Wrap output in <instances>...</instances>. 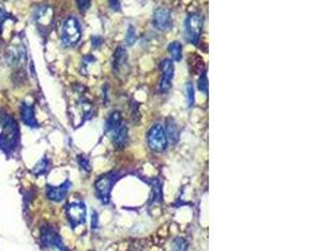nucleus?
<instances>
[{
	"label": "nucleus",
	"instance_id": "nucleus-25",
	"mask_svg": "<svg viewBox=\"0 0 334 251\" xmlns=\"http://www.w3.org/2000/svg\"><path fill=\"white\" fill-rule=\"evenodd\" d=\"M9 18H10V14H8L4 10H0V34L3 33V25L4 23H5L6 19Z\"/></svg>",
	"mask_w": 334,
	"mask_h": 251
},
{
	"label": "nucleus",
	"instance_id": "nucleus-5",
	"mask_svg": "<svg viewBox=\"0 0 334 251\" xmlns=\"http://www.w3.org/2000/svg\"><path fill=\"white\" fill-rule=\"evenodd\" d=\"M148 146L154 152H164L168 147V137L164 126L160 123L153 124L147 133Z\"/></svg>",
	"mask_w": 334,
	"mask_h": 251
},
{
	"label": "nucleus",
	"instance_id": "nucleus-4",
	"mask_svg": "<svg viewBox=\"0 0 334 251\" xmlns=\"http://www.w3.org/2000/svg\"><path fill=\"white\" fill-rule=\"evenodd\" d=\"M204 18L198 13L189 14L184 20V35L187 41L198 44L203 33Z\"/></svg>",
	"mask_w": 334,
	"mask_h": 251
},
{
	"label": "nucleus",
	"instance_id": "nucleus-1",
	"mask_svg": "<svg viewBox=\"0 0 334 251\" xmlns=\"http://www.w3.org/2000/svg\"><path fill=\"white\" fill-rule=\"evenodd\" d=\"M19 133L18 123L9 113H0V150L5 153H11L18 147Z\"/></svg>",
	"mask_w": 334,
	"mask_h": 251
},
{
	"label": "nucleus",
	"instance_id": "nucleus-16",
	"mask_svg": "<svg viewBox=\"0 0 334 251\" xmlns=\"http://www.w3.org/2000/svg\"><path fill=\"white\" fill-rule=\"evenodd\" d=\"M165 133H167L168 142L170 143H177L179 141V131L178 127L175 126L174 121L173 119H167V126L164 127Z\"/></svg>",
	"mask_w": 334,
	"mask_h": 251
},
{
	"label": "nucleus",
	"instance_id": "nucleus-24",
	"mask_svg": "<svg viewBox=\"0 0 334 251\" xmlns=\"http://www.w3.org/2000/svg\"><path fill=\"white\" fill-rule=\"evenodd\" d=\"M136 35H135V29L133 25H129L128 31H126V44L133 45L134 41H135Z\"/></svg>",
	"mask_w": 334,
	"mask_h": 251
},
{
	"label": "nucleus",
	"instance_id": "nucleus-7",
	"mask_svg": "<svg viewBox=\"0 0 334 251\" xmlns=\"http://www.w3.org/2000/svg\"><path fill=\"white\" fill-rule=\"evenodd\" d=\"M65 214H67V219L73 229L83 225L87 220V207H85L84 202L75 201L68 204L65 207Z\"/></svg>",
	"mask_w": 334,
	"mask_h": 251
},
{
	"label": "nucleus",
	"instance_id": "nucleus-6",
	"mask_svg": "<svg viewBox=\"0 0 334 251\" xmlns=\"http://www.w3.org/2000/svg\"><path fill=\"white\" fill-rule=\"evenodd\" d=\"M40 241L43 244V246H45V248H52L55 251H70L69 249L65 248L64 243H63L62 238L58 234V231L50 225H45L41 228Z\"/></svg>",
	"mask_w": 334,
	"mask_h": 251
},
{
	"label": "nucleus",
	"instance_id": "nucleus-9",
	"mask_svg": "<svg viewBox=\"0 0 334 251\" xmlns=\"http://www.w3.org/2000/svg\"><path fill=\"white\" fill-rule=\"evenodd\" d=\"M153 25L160 31H167L172 29V14L167 8H158L153 14Z\"/></svg>",
	"mask_w": 334,
	"mask_h": 251
},
{
	"label": "nucleus",
	"instance_id": "nucleus-28",
	"mask_svg": "<svg viewBox=\"0 0 334 251\" xmlns=\"http://www.w3.org/2000/svg\"><path fill=\"white\" fill-rule=\"evenodd\" d=\"M92 41H93V47H99V45H101V43H102V38L101 36H97V35H94L92 38Z\"/></svg>",
	"mask_w": 334,
	"mask_h": 251
},
{
	"label": "nucleus",
	"instance_id": "nucleus-11",
	"mask_svg": "<svg viewBox=\"0 0 334 251\" xmlns=\"http://www.w3.org/2000/svg\"><path fill=\"white\" fill-rule=\"evenodd\" d=\"M70 187H72V182L70 181H65L64 184L59 185V186H50V185H48L46 186V197L50 201L54 202L63 201L67 197Z\"/></svg>",
	"mask_w": 334,
	"mask_h": 251
},
{
	"label": "nucleus",
	"instance_id": "nucleus-19",
	"mask_svg": "<svg viewBox=\"0 0 334 251\" xmlns=\"http://www.w3.org/2000/svg\"><path fill=\"white\" fill-rule=\"evenodd\" d=\"M163 200V191H162V184L159 180H155L154 185H153V196L152 202H162Z\"/></svg>",
	"mask_w": 334,
	"mask_h": 251
},
{
	"label": "nucleus",
	"instance_id": "nucleus-2",
	"mask_svg": "<svg viewBox=\"0 0 334 251\" xmlns=\"http://www.w3.org/2000/svg\"><path fill=\"white\" fill-rule=\"evenodd\" d=\"M120 172L118 171H111L108 172L106 175H102L94 184V189H95V194H97V197L101 200L102 204L108 205L109 201H111V190H113L114 185L116 184L119 179H120Z\"/></svg>",
	"mask_w": 334,
	"mask_h": 251
},
{
	"label": "nucleus",
	"instance_id": "nucleus-10",
	"mask_svg": "<svg viewBox=\"0 0 334 251\" xmlns=\"http://www.w3.org/2000/svg\"><path fill=\"white\" fill-rule=\"evenodd\" d=\"M162 79H160L159 89L162 93H167L172 86V80L174 78V65L172 59H164L162 62Z\"/></svg>",
	"mask_w": 334,
	"mask_h": 251
},
{
	"label": "nucleus",
	"instance_id": "nucleus-15",
	"mask_svg": "<svg viewBox=\"0 0 334 251\" xmlns=\"http://www.w3.org/2000/svg\"><path fill=\"white\" fill-rule=\"evenodd\" d=\"M121 124V113L119 111H113L106 122V132L111 133Z\"/></svg>",
	"mask_w": 334,
	"mask_h": 251
},
{
	"label": "nucleus",
	"instance_id": "nucleus-13",
	"mask_svg": "<svg viewBox=\"0 0 334 251\" xmlns=\"http://www.w3.org/2000/svg\"><path fill=\"white\" fill-rule=\"evenodd\" d=\"M111 138H113L114 145L118 147H124L128 143V127L121 123L115 131L111 132Z\"/></svg>",
	"mask_w": 334,
	"mask_h": 251
},
{
	"label": "nucleus",
	"instance_id": "nucleus-3",
	"mask_svg": "<svg viewBox=\"0 0 334 251\" xmlns=\"http://www.w3.org/2000/svg\"><path fill=\"white\" fill-rule=\"evenodd\" d=\"M62 41L65 47H75L82 39V25L75 16H68L62 24Z\"/></svg>",
	"mask_w": 334,
	"mask_h": 251
},
{
	"label": "nucleus",
	"instance_id": "nucleus-17",
	"mask_svg": "<svg viewBox=\"0 0 334 251\" xmlns=\"http://www.w3.org/2000/svg\"><path fill=\"white\" fill-rule=\"evenodd\" d=\"M49 169H50L49 161H48V158L46 157H43L33 169V174L35 175V176H41V175H45L46 172L49 171Z\"/></svg>",
	"mask_w": 334,
	"mask_h": 251
},
{
	"label": "nucleus",
	"instance_id": "nucleus-22",
	"mask_svg": "<svg viewBox=\"0 0 334 251\" xmlns=\"http://www.w3.org/2000/svg\"><path fill=\"white\" fill-rule=\"evenodd\" d=\"M198 86H199V91L203 92V93H206V94H208V78H207L206 70H204V72L201 74V77H199Z\"/></svg>",
	"mask_w": 334,
	"mask_h": 251
},
{
	"label": "nucleus",
	"instance_id": "nucleus-23",
	"mask_svg": "<svg viewBox=\"0 0 334 251\" xmlns=\"http://www.w3.org/2000/svg\"><path fill=\"white\" fill-rule=\"evenodd\" d=\"M78 163H79L80 169L84 170L85 172H89L90 171L89 158H88L85 155H79V156H78Z\"/></svg>",
	"mask_w": 334,
	"mask_h": 251
},
{
	"label": "nucleus",
	"instance_id": "nucleus-29",
	"mask_svg": "<svg viewBox=\"0 0 334 251\" xmlns=\"http://www.w3.org/2000/svg\"><path fill=\"white\" fill-rule=\"evenodd\" d=\"M111 6L114 10H119L120 9V1H111Z\"/></svg>",
	"mask_w": 334,
	"mask_h": 251
},
{
	"label": "nucleus",
	"instance_id": "nucleus-14",
	"mask_svg": "<svg viewBox=\"0 0 334 251\" xmlns=\"http://www.w3.org/2000/svg\"><path fill=\"white\" fill-rule=\"evenodd\" d=\"M126 62H128V53H126V49L123 47L116 48L115 53H114L113 57V70L115 73H119V70L126 65Z\"/></svg>",
	"mask_w": 334,
	"mask_h": 251
},
{
	"label": "nucleus",
	"instance_id": "nucleus-12",
	"mask_svg": "<svg viewBox=\"0 0 334 251\" xmlns=\"http://www.w3.org/2000/svg\"><path fill=\"white\" fill-rule=\"evenodd\" d=\"M21 119L28 127L38 128V121H36L35 114H34L33 106H30V104L23 103V106H21Z\"/></svg>",
	"mask_w": 334,
	"mask_h": 251
},
{
	"label": "nucleus",
	"instance_id": "nucleus-27",
	"mask_svg": "<svg viewBox=\"0 0 334 251\" xmlns=\"http://www.w3.org/2000/svg\"><path fill=\"white\" fill-rule=\"evenodd\" d=\"M78 4H79V8L82 9V10H87V9L90 6V1H88V0H85V1L84 0H79Z\"/></svg>",
	"mask_w": 334,
	"mask_h": 251
},
{
	"label": "nucleus",
	"instance_id": "nucleus-20",
	"mask_svg": "<svg viewBox=\"0 0 334 251\" xmlns=\"http://www.w3.org/2000/svg\"><path fill=\"white\" fill-rule=\"evenodd\" d=\"M185 91H187L188 107H193L194 102H196V91H194L193 84H192V83H188L187 87H185Z\"/></svg>",
	"mask_w": 334,
	"mask_h": 251
},
{
	"label": "nucleus",
	"instance_id": "nucleus-21",
	"mask_svg": "<svg viewBox=\"0 0 334 251\" xmlns=\"http://www.w3.org/2000/svg\"><path fill=\"white\" fill-rule=\"evenodd\" d=\"M188 243L185 239L177 238L172 244V251H187Z\"/></svg>",
	"mask_w": 334,
	"mask_h": 251
},
{
	"label": "nucleus",
	"instance_id": "nucleus-26",
	"mask_svg": "<svg viewBox=\"0 0 334 251\" xmlns=\"http://www.w3.org/2000/svg\"><path fill=\"white\" fill-rule=\"evenodd\" d=\"M98 213L97 211H93V216H92V229L95 230V229H98Z\"/></svg>",
	"mask_w": 334,
	"mask_h": 251
},
{
	"label": "nucleus",
	"instance_id": "nucleus-8",
	"mask_svg": "<svg viewBox=\"0 0 334 251\" xmlns=\"http://www.w3.org/2000/svg\"><path fill=\"white\" fill-rule=\"evenodd\" d=\"M53 19H54V13L50 6L40 5L34 11V20L43 34H46L52 29Z\"/></svg>",
	"mask_w": 334,
	"mask_h": 251
},
{
	"label": "nucleus",
	"instance_id": "nucleus-18",
	"mask_svg": "<svg viewBox=\"0 0 334 251\" xmlns=\"http://www.w3.org/2000/svg\"><path fill=\"white\" fill-rule=\"evenodd\" d=\"M168 50H169V53L172 54L173 59H174L175 62H179V60L182 59L183 45L180 44L179 41H172L169 44V47H168Z\"/></svg>",
	"mask_w": 334,
	"mask_h": 251
}]
</instances>
